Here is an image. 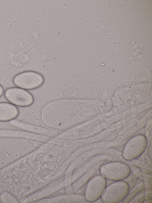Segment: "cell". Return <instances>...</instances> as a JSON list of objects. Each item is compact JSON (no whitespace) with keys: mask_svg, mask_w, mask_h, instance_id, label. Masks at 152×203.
<instances>
[{"mask_svg":"<svg viewBox=\"0 0 152 203\" xmlns=\"http://www.w3.org/2000/svg\"><path fill=\"white\" fill-rule=\"evenodd\" d=\"M18 113V109L14 105L6 102L0 103V121L13 120L17 116Z\"/></svg>","mask_w":152,"mask_h":203,"instance_id":"52a82bcc","label":"cell"},{"mask_svg":"<svg viewBox=\"0 0 152 203\" xmlns=\"http://www.w3.org/2000/svg\"><path fill=\"white\" fill-rule=\"evenodd\" d=\"M102 175L105 178L114 181L124 179L129 175L131 170L126 164L122 162L114 161L106 163L100 168Z\"/></svg>","mask_w":152,"mask_h":203,"instance_id":"7a4b0ae2","label":"cell"},{"mask_svg":"<svg viewBox=\"0 0 152 203\" xmlns=\"http://www.w3.org/2000/svg\"><path fill=\"white\" fill-rule=\"evenodd\" d=\"M151 193V190L144 191L141 193L140 195L135 196L130 202L140 203L142 202L144 200L147 201L149 200L150 197L152 198Z\"/></svg>","mask_w":152,"mask_h":203,"instance_id":"ba28073f","label":"cell"},{"mask_svg":"<svg viewBox=\"0 0 152 203\" xmlns=\"http://www.w3.org/2000/svg\"><path fill=\"white\" fill-rule=\"evenodd\" d=\"M147 141L146 137L143 135L135 136L126 144L123 151L124 158L128 160H132L140 156L145 150Z\"/></svg>","mask_w":152,"mask_h":203,"instance_id":"3957f363","label":"cell"},{"mask_svg":"<svg viewBox=\"0 0 152 203\" xmlns=\"http://www.w3.org/2000/svg\"><path fill=\"white\" fill-rule=\"evenodd\" d=\"M6 99L12 104L20 107H27L31 105L34 99L31 94L24 89L12 88L5 92Z\"/></svg>","mask_w":152,"mask_h":203,"instance_id":"5b68a950","label":"cell"},{"mask_svg":"<svg viewBox=\"0 0 152 203\" xmlns=\"http://www.w3.org/2000/svg\"><path fill=\"white\" fill-rule=\"evenodd\" d=\"M52 171L49 169H43L40 170L38 172L39 177L41 179L45 178L50 174Z\"/></svg>","mask_w":152,"mask_h":203,"instance_id":"9c48e42d","label":"cell"},{"mask_svg":"<svg viewBox=\"0 0 152 203\" xmlns=\"http://www.w3.org/2000/svg\"><path fill=\"white\" fill-rule=\"evenodd\" d=\"M129 190L128 184L123 181L113 183L106 187L101 196L105 203H117L123 200L128 195Z\"/></svg>","mask_w":152,"mask_h":203,"instance_id":"6da1fadb","label":"cell"},{"mask_svg":"<svg viewBox=\"0 0 152 203\" xmlns=\"http://www.w3.org/2000/svg\"><path fill=\"white\" fill-rule=\"evenodd\" d=\"M106 186L105 178L102 175L96 176L88 183L85 191V196L89 202H94L101 197Z\"/></svg>","mask_w":152,"mask_h":203,"instance_id":"8992f818","label":"cell"},{"mask_svg":"<svg viewBox=\"0 0 152 203\" xmlns=\"http://www.w3.org/2000/svg\"><path fill=\"white\" fill-rule=\"evenodd\" d=\"M4 93V89L0 85V97Z\"/></svg>","mask_w":152,"mask_h":203,"instance_id":"30bf717a","label":"cell"},{"mask_svg":"<svg viewBox=\"0 0 152 203\" xmlns=\"http://www.w3.org/2000/svg\"><path fill=\"white\" fill-rule=\"evenodd\" d=\"M44 78L40 74L34 71H27L20 73L14 78L13 82L17 87L25 89H32L41 86Z\"/></svg>","mask_w":152,"mask_h":203,"instance_id":"277c9868","label":"cell"}]
</instances>
